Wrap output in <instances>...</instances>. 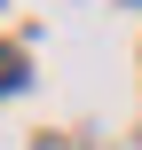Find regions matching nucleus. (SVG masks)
<instances>
[{
	"instance_id": "1",
	"label": "nucleus",
	"mask_w": 142,
	"mask_h": 150,
	"mask_svg": "<svg viewBox=\"0 0 142 150\" xmlns=\"http://www.w3.org/2000/svg\"><path fill=\"white\" fill-rule=\"evenodd\" d=\"M16 79H24V71H16V55H0V87H16Z\"/></svg>"
}]
</instances>
